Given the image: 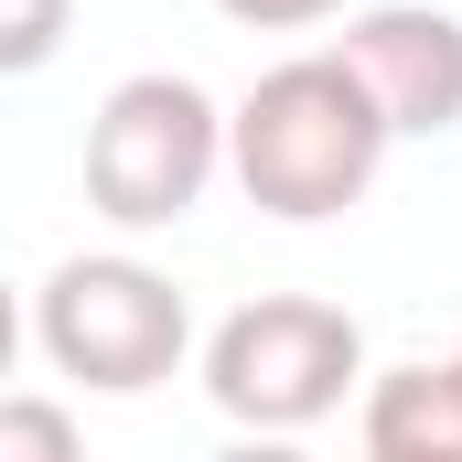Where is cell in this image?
<instances>
[{
  "label": "cell",
  "mask_w": 462,
  "mask_h": 462,
  "mask_svg": "<svg viewBox=\"0 0 462 462\" xmlns=\"http://www.w3.org/2000/svg\"><path fill=\"white\" fill-rule=\"evenodd\" d=\"M32 345L54 376H87L97 398H140L183 365L194 312L151 258H65L32 291Z\"/></svg>",
  "instance_id": "4"
},
{
  "label": "cell",
  "mask_w": 462,
  "mask_h": 462,
  "mask_svg": "<svg viewBox=\"0 0 462 462\" xmlns=\"http://www.w3.org/2000/svg\"><path fill=\"white\" fill-rule=\"evenodd\" d=\"M65 11H76V0H0V76H32V65H54V43H65Z\"/></svg>",
  "instance_id": "7"
},
{
  "label": "cell",
  "mask_w": 462,
  "mask_h": 462,
  "mask_svg": "<svg viewBox=\"0 0 462 462\" xmlns=\"http://www.w3.org/2000/svg\"><path fill=\"white\" fill-rule=\"evenodd\" d=\"M216 462H312V452H301V441H258V430H247V441H226Z\"/></svg>",
  "instance_id": "9"
},
{
  "label": "cell",
  "mask_w": 462,
  "mask_h": 462,
  "mask_svg": "<svg viewBox=\"0 0 462 462\" xmlns=\"http://www.w3.org/2000/svg\"><path fill=\"white\" fill-rule=\"evenodd\" d=\"M452 365H462V355H452Z\"/></svg>",
  "instance_id": "11"
},
{
  "label": "cell",
  "mask_w": 462,
  "mask_h": 462,
  "mask_svg": "<svg viewBox=\"0 0 462 462\" xmlns=\"http://www.w3.org/2000/svg\"><path fill=\"white\" fill-rule=\"evenodd\" d=\"M387 140H398V129H387L376 87L355 76L345 54H291V65H269V76L236 97L226 172L247 183L258 216H280V226H323V216L365 205Z\"/></svg>",
  "instance_id": "1"
},
{
  "label": "cell",
  "mask_w": 462,
  "mask_h": 462,
  "mask_svg": "<svg viewBox=\"0 0 462 462\" xmlns=\"http://www.w3.org/2000/svg\"><path fill=\"white\" fill-rule=\"evenodd\" d=\"M247 32H312V22H345V0H216Z\"/></svg>",
  "instance_id": "8"
},
{
  "label": "cell",
  "mask_w": 462,
  "mask_h": 462,
  "mask_svg": "<svg viewBox=\"0 0 462 462\" xmlns=\"http://www.w3.org/2000/svg\"><path fill=\"white\" fill-rule=\"evenodd\" d=\"M226 140L236 108H216L194 76H118L87 118V205L108 226H183L226 172Z\"/></svg>",
  "instance_id": "3"
},
{
  "label": "cell",
  "mask_w": 462,
  "mask_h": 462,
  "mask_svg": "<svg viewBox=\"0 0 462 462\" xmlns=\"http://www.w3.org/2000/svg\"><path fill=\"white\" fill-rule=\"evenodd\" d=\"M0 462H87V430L43 387H22V398H0Z\"/></svg>",
  "instance_id": "6"
},
{
  "label": "cell",
  "mask_w": 462,
  "mask_h": 462,
  "mask_svg": "<svg viewBox=\"0 0 462 462\" xmlns=\"http://www.w3.org/2000/svg\"><path fill=\"white\" fill-rule=\"evenodd\" d=\"M355 387H365V334H355L345 301L269 291V301H236L205 334V398L236 430H258V441H301Z\"/></svg>",
  "instance_id": "2"
},
{
  "label": "cell",
  "mask_w": 462,
  "mask_h": 462,
  "mask_svg": "<svg viewBox=\"0 0 462 462\" xmlns=\"http://www.w3.org/2000/svg\"><path fill=\"white\" fill-rule=\"evenodd\" d=\"M365 462H452V452H409V441H365Z\"/></svg>",
  "instance_id": "10"
},
{
  "label": "cell",
  "mask_w": 462,
  "mask_h": 462,
  "mask_svg": "<svg viewBox=\"0 0 462 462\" xmlns=\"http://www.w3.org/2000/svg\"><path fill=\"white\" fill-rule=\"evenodd\" d=\"M334 54L376 87V108H387L398 140H441V129H462V22H452V11L376 0V11L345 22Z\"/></svg>",
  "instance_id": "5"
}]
</instances>
